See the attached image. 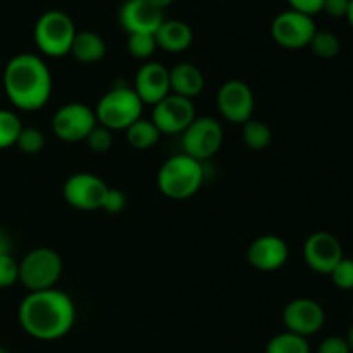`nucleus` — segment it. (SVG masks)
<instances>
[{"label": "nucleus", "mask_w": 353, "mask_h": 353, "mask_svg": "<svg viewBox=\"0 0 353 353\" xmlns=\"http://www.w3.org/2000/svg\"><path fill=\"white\" fill-rule=\"evenodd\" d=\"M326 321V314L319 302L312 299H295L283 310L286 331L307 338L319 333Z\"/></svg>", "instance_id": "4468645a"}, {"label": "nucleus", "mask_w": 353, "mask_h": 353, "mask_svg": "<svg viewBox=\"0 0 353 353\" xmlns=\"http://www.w3.org/2000/svg\"><path fill=\"white\" fill-rule=\"evenodd\" d=\"M303 259L312 271L319 274H331L338 262L343 259V248L334 234L317 231L303 243Z\"/></svg>", "instance_id": "ddd939ff"}, {"label": "nucleus", "mask_w": 353, "mask_h": 353, "mask_svg": "<svg viewBox=\"0 0 353 353\" xmlns=\"http://www.w3.org/2000/svg\"><path fill=\"white\" fill-rule=\"evenodd\" d=\"M317 353H352V350L348 348L345 338L330 336L319 345V348H317Z\"/></svg>", "instance_id": "2f4dec72"}, {"label": "nucleus", "mask_w": 353, "mask_h": 353, "mask_svg": "<svg viewBox=\"0 0 353 353\" xmlns=\"http://www.w3.org/2000/svg\"><path fill=\"white\" fill-rule=\"evenodd\" d=\"M164 23V10L150 0H124L119 7V24L128 34L155 33Z\"/></svg>", "instance_id": "2eb2a0df"}, {"label": "nucleus", "mask_w": 353, "mask_h": 353, "mask_svg": "<svg viewBox=\"0 0 353 353\" xmlns=\"http://www.w3.org/2000/svg\"><path fill=\"white\" fill-rule=\"evenodd\" d=\"M126 195H124L123 190L119 188H110L107 190L105 196H103V202H102V210L109 214H119L123 212L124 207H126Z\"/></svg>", "instance_id": "7c9ffc66"}, {"label": "nucleus", "mask_w": 353, "mask_h": 353, "mask_svg": "<svg viewBox=\"0 0 353 353\" xmlns=\"http://www.w3.org/2000/svg\"><path fill=\"white\" fill-rule=\"evenodd\" d=\"M309 47L314 54L321 59H333L340 54V38L331 31H316V34L310 40Z\"/></svg>", "instance_id": "393cba45"}, {"label": "nucleus", "mask_w": 353, "mask_h": 353, "mask_svg": "<svg viewBox=\"0 0 353 353\" xmlns=\"http://www.w3.org/2000/svg\"><path fill=\"white\" fill-rule=\"evenodd\" d=\"M133 90L140 97L143 105L145 103L155 105L171 93L169 69L161 62H145L134 76Z\"/></svg>", "instance_id": "dca6fc26"}, {"label": "nucleus", "mask_w": 353, "mask_h": 353, "mask_svg": "<svg viewBox=\"0 0 353 353\" xmlns=\"http://www.w3.org/2000/svg\"><path fill=\"white\" fill-rule=\"evenodd\" d=\"M347 17H348V23H350L352 28H353V0H350V7H348Z\"/></svg>", "instance_id": "4c0bfd02"}, {"label": "nucleus", "mask_w": 353, "mask_h": 353, "mask_svg": "<svg viewBox=\"0 0 353 353\" xmlns=\"http://www.w3.org/2000/svg\"><path fill=\"white\" fill-rule=\"evenodd\" d=\"M203 185L202 162L178 154L162 164L157 174V186L164 196L171 200H186L195 195Z\"/></svg>", "instance_id": "7ed1b4c3"}, {"label": "nucleus", "mask_w": 353, "mask_h": 353, "mask_svg": "<svg viewBox=\"0 0 353 353\" xmlns=\"http://www.w3.org/2000/svg\"><path fill=\"white\" fill-rule=\"evenodd\" d=\"M95 110L86 103L71 102L59 107L52 117V131L65 143L85 141L90 131L97 126Z\"/></svg>", "instance_id": "6e6552de"}, {"label": "nucleus", "mask_w": 353, "mask_h": 353, "mask_svg": "<svg viewBox=\"0 0 353 353\" xmlns=\"http://www.w3.org/2000/svg\"><path fill=\"white\" fill-rule=\"evenodd\" d=\"M126 140L137 150H148V148L154 147L155 143L161 138V131L157 130L154 123L150 119H143L140 117L138 121H134L130 128H126Z\"/></svg>", "instance_id": "412c9836"}, {"label": "nucleus", "mask_w": 353, "mask_h": 353, "mask_svg": "<svg viewBox=\"0 0 353 353\" xmlns=\"http://www.w3.org/2000/svg\"><path fill=\"white\" fill-rule=\"evenodd\" d=\"M241 126H243L241 128V138L250 150L261 152L271 145L272 131L265 123L259 119H250Z\"/></svg>", "instance_id": "4be33fe9"}, {"label": "nucleus", "mask_w": 353, "mask_h": 353, "mask_svg": "<svg viewBox=\"0 0 353 353\" xmlns=\"http://www.w3.org/2000/svg\"><path fill=\"white\" fill-rule=\"evenodd\" d=\"M348 7H350V0H324L323 10L333 17H343L347 16Z\"/></svg>", "instance_id": "72a5a7b5"}, {"label": "nucleus", "mask_w": 353, "mask_h": 353, "mask_svg": "<svg viewBox=\"0 0 353 353\" xmlns=\"http://www.w3.org/2000/svg\"><path fill=\"white\" fill-rule=\"evenodd\" d=\"M345 341H347L348 348H350V350L353 352V326L350 327V330H348L347 336H345Z\"/></svg>", "instance_id": "e433bc0d"}, {"label": "nucleus", "mask_w": 353, "mask_h": 353, "mask_svg": "<svg viewBox=\"0 0 353 353\" xmlns=\"http://www.w3.org/2000/svg\"><path fill=\"white\" fill-rule=\"evenodd\" d=\"M0 353H9V352H7L3 347H0Z\"/></svg>", "instance_id": "58836bf2"}, {"label": "nucleus", "mask_w": 353, "mask_h": 353, "mask_svg": "<svg viewBox=\"0 0 353 353\" xmlns=\"http://www.w3.org/2000/svg\"><path fill=\"white\" fill-rule=\"evenodd\" d=\"M23 128V123L16 112L0 109V150L14 147Z\"/></svg>", "instance_id": "b1692460"}, {"label": "nucleus", "mask_w": 353, "mask_h": 353, "mask_svg": "<svg viewBox=\"0 0 353 353\" xmlns=\"http://www.w3.org/2000/svg\"><path fill=\"white\" fill-rule=\"evenodd\" d=\"M150 2L154 3V6H157L159 9H162V10H164L165 7H169V6H171V3L174 2V0H150Z\"/></svg>", "instance_id": "c9c22d12"}, {"label": "nucleus", "mask_w": 353, "mask_h": 353, "mask_svg": "<svg viewBox=\"0 0 353 353\" xmlns=\"http://www.w3.org/2000/svg\"><path fill=\"white\" fill-rule=\"evenodd\" d=\"M85 143L88 145L90 150L95 152V154H107V152L112 148L114 143L112 131L97 124V126L90 131L88 137H86Z\"/></svg>", "instance_id": "cd10ccee"}, {"label": "nucleus", "mask_w": 353, "mask_h": 353, "mask_svg": "<svg viewBox=\"0 0 353 353\" xmlns=\"http://www.w3.org/2000/svg\"><path fill=\"white\" fill-rule=\"evenodd\" d=\"M34 43L48 57H64L71 52L76 28L71 17L62 10H47L34 24Z\"/></svg>", "instance_id": "423d86ee"}, {"label": "nucleus", "mask_w": 353, "mask_h": 353, "mask_svg": "<svg viewBox=\"0 0 353 353\" xmlns=\"http://www.w3.org/2000/svg\"><path fill=\"white\" fill-rule=\"evenodd\" d=\"M293 10L307 14V16H314V14L321 12L324 6V0H288Z\"/></svg>", "instance_id": "473e14b6"}, {"label": "nucleus", "mask_w": 353, "mask_h": 353, "mask_svg": "<svg viewBox=\"0 0 353 353\" xmlns=\"http://www.w3.org/2000/svg\"><path fill=\"white\" fill-rule=\"evenodd\" d=\"M17 319L24 333L34 340H61L74 326L76 307L71 296L61 290L31 292L21 302Z\"/></svg>", "instance_id": "f257e3e1"}, {"label": "nucleus", "mask_w": 353, "mask_h": 353, "mask_svg": "<svg viewBox=\"0 0 353 353\" xmlns=\"http://www.w3.org/2000/svg\"><path fill=\"white\" fill-rule=\"evenodd\" d=\"M265 353H310V345L307 338L285 331L269 340Z\"/></svg>", "instance_id": "5701e85b"}, {"label": "nucleus", "mask_w": 353, "mask_h": 353, "mask_svg": "<svg viewBox=\"0 0 353 353\" xmlns=\"http://www.w3.org/2000/svg\"><path fill=\"white\" fill-rule=\"evenodd\" d=\"M52 88L50 69L38 55L17 54L3 69V92L9 102L24 112L47 105Z\"/></svg>", "instance_id": "f03ea898"}, {"label": "nucleus", "mask_w": 353, "mask_h": 353, "mask_svg": "<svg viewBox=\"0 0 353 353\" xmlns=\"http://www.w3.org/2000/svg\"><path fill=\"white\" fill-rule=\"evenodd\" d=\"M223 140L224 131L217 119L209 116L195 117L193 123L181 133L183 154L203 164L219 152Z\"/></svg>", "instance_id": "0eeeda50"}, {"label": "nucleus", "mask_w": 353, "mask_h": 353, "mask_svg": "<svg viewBox=\"0 0 353 353\" xmlns=\"http://www.w3.org/2000/svg\"><path fill=\"white\" fill-rule=\"evenodd\" d=\"M107 190L109 186L99 176L92 172H76L64 183L62 195L72 209L90 212V210L102 209Z\"/></svg>", "instance_id": "9d476101"}, {"label": "nucleus", "mask_w": 353, "mask_h": 353, "mask_svg": "<svg viewBox=\"0 0 353 353\" xmlns=\"http://www.w3.org/2000/svg\"><path fill=\"white\" fill-rule=\"evenodd\" d=\"M157 41L154 33H133L128 34V52L131 57L147 61L157 50Z\"/></svg>", "instance_id": "a878e982"}, {"label": "nucleus", "mask_w": 353, "mask_h": 353, "mask_svg": "<svg viewBox=\"0 0 353 353\" xmlns=\"http://www.w3.org/2000/svg\"><path fill=\"white\" fill-rule=\"evenodd\" d=\"M196 117L193 100L169 93L165 99L155 103L150 121L161 134H181Z\"/></svg>", "instance_id": "9b49d317"}, {"label": "nucleus", "mask_w": 353, "mask_h": 353, "mask_svg": "<svg viewBox=\"0 0 353 353\" xmlns=\"http://www.w3.org/2000/svg\"><path fill=\"white\" fill-rule=\"evenodd\" d=\"M217 109L221 116L233 124H245L252 119L255 107L254 92L241 79H230L223 83L217 92Z\"/></svg>", "instance_id": "f8f14e48"}, {"label": "nucleus", "mask_w": 353, "mask_h": 353, "mask_svg": "<svg viewBox=\"0 0 353 353\" xmlns=\"http://www.w3.org/2000/svg\"><path fill=\"white\" fill-rule=\"evenodd\" d=\"M352 312H353V307H352Z\"/></svg>", "instance_id": "ea45409f"}, {"label": "nucleus", "mask_w": 353, "mask_h": 353, "mask_svg": "<svg viewBox=\"0 0 353 353\" xmlns=\"http://www.w3.org/2000/svg\"><path fill=\"white\" fill-rule=\"evenodd\" d=\"M19 281V264L10 254H0V288H10Z\"/></svg>", "instance_id": "c85d7f7f"}, {"label": "nucleus", "mask_w": 353, "mask_h": 353, "mask_svg": "<svg viewBox=\"0 0 353 353\" xmlns=\"http://www.w3.org/2000/svg\"><path fill=\"white\" fill-rule=\"evenodd\" d=\"M97 123L110 131L130 128L143 112V102L134 93L133 86L117 83L107 93H103L95 109Z\"/></svg>", "instance_id": "20e7f679"}, {"label": "nucleus", "mask_w": 353, "mask_h": 353, "mask_svg": "<svg viewBox=\"0 0 353 353\" xmlns=\"http://www.w3.org/2000/svg\"><path fill=\"white\" fill-rule=\"evenodd\" d=\"M330 276L340 290H353V259H341Z\"/></svg>", "instance_id": "c756f323"}, {"label": "nucleus", "mask_w": 353, "mask_h": 353, "mask_svg": "<svg viewBox=\"0 0 353 353\" xmlns=\"http://www.w3.org/2000/svg\"><path fill=\"white\" fill-rule=\"evenodd\" d=\"M290 257L288 243L276 234H264L250 243L247 250V259L252 268L259 271H278L286 264Z\"/></svg>", "instance_id": "f3484780"}, {"label": "nucleus", "mask_w": 353, "mask_h": 353, "mask_svg": "<svg viewBox=\"0 0 353 353\" xmlns=\"http://www.w3.org/2000/svg\"><path fill=\"white\" fill-rule=\"evenodd\" d=\"M17 264L19 283L30 293L54 288L64 269L61 255L48 247L33 248Z\"/></svg>", "instance_id": "39448f33"}, {"label": "nucleus", "mask_w": 353, "mask_h": 353, "mask_svg": "<svg viewBox=\"0 0 353 353\" xmlns=\"http://www.w3.org/2000/svg\"><path fill=\"white\" fill-rule=\"evenodd\" d=\"M0 254H10V243L3 233L2 226H0Z\"/></svg>", "instance_id": "f704fd0d"}, {"label": "nucleus", "mask_w": 353, "mask_h": 353, "mask_svg": "<svg viewBox=\"0 0 353 353\" xmlns=\"http://www.w3.org/2000/svg\"><path fill=\"white\" fill-rule=\"evenodd\" d=\"M157 47L171 54L185 52L193 43V31L190 24L179 19H164V23L155 31Z\"/></svg>", "instance_id": "6ab92c4d"}, {"label": "nucleus", "mask_w": 353, "mask_h": 353, "mask_svg": "<svg viewBox=\"0 0 353 353\" xmlns=\"http://www.w3.org/2000/svg\"><path fill=\"white\" fill-rule=\"evenodd\" d=\"M16 147L26 155L40 154L45 148V134L38 128H23L16 141Z\"/></svg>", "instance_id": "bb28decb"}, {"label": "nucleus", "mask_w": 353, "mask_h": 353, "mask_svg": "<svg viewBox=\"0 0 353 353\" xmlns=\"http://www.w3.org/2000/svg\"><path fill=\"white\" fill-rule=\"evenodd\" d=\"M171 93L193 100L202 93L205 86V76L192 62H179L169 69Z\"/></svg>", "instance_id": "a211bd4d"}, {"label": "nucleus", "mask_w": 353, "mask_h": 353, "mask_svg": "<svg viewBox=\"0 0 353 353\" xmlns=\"http://www.w3.org/2000/svg\"><path fill=\"white\" fill-rule=\"evenodd\" d=\"M69 54L76 61L83 62V64H95V62L102 61L105 57L107 45L103 41V38L99 33H95V31H76V37L72 40L71 52Z\"/></svg>", "instance_id": "aec40b11"}, {"label": "nucleus", "mask_w": 353, "mask_h": 353, "mask_svg": "<svg viewBox=\"0 0 353 353\" xmlns=\"http://www.w3.org/2000/svg\"><path fill=\"white\" fill-rule=\"evenodd\" d=\"M316 31L317 28L312 16L293 9L278 14L271 24V34L276 43L290 50L309 47Z\"/></svg>", "instance_id": "1a4fd4ad"}]
</instances>
